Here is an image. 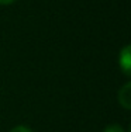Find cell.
<instances>
[{"label":"cell","instance_id":"1","mask_svg":"<svg viewBox=\"0 0 131 132\" xmlns=\"http://www.w3.org/2000/svg\"><path fill=\"white\" fill-rule=\"evenodd\" d=\"M118 68L124 73V76H131V46L124 45L118 53Z\"/></svg>","mask_w":131,"mask_h":132},{"label":"cell","instance_id":"2","mask_svg":"<svg viewBox=\"0 0 131 132\" xmlns=\"http://www.w3.org/2000/svg\"><path fill=\"white\" fill-rule=\"evenodd\" d=\"M117 101L126 111L131 110V81H127L121 86L117 93Z\"/></svg>","mask_w":131,"mask_h":132},{"label":"cell","instance_id":"3","mask_svg":"<svg viewBox=\"0 0 131 132\" xmlns=\"http://www.w3.org/2000/svg\"><path fill=\"white\" fill-rule=\"evenodd\" d=\"M103 132H126L124 128L118 124H111V125H107V127L103 129Z\"/></svg>","mask_w":131,"mask_h":132},{"label":"cell","instance_id":"4","mask_svg":"<svg viewBox=\"0 0 131 132\" xmlns=\"http://www.w3.org/2000/svg\"><path fill=\"white\" fill-rule=\"evenodd\" d=\"M10 132H34L31 128H28L27 125H16L14 128H11Z\"/></svg>","mask_w":131,"mask_h":132},{"label":"cell","instance_id":"5","mask_svg":"<svg viewBox=\"0 0 131 132\" xmlns=\"http://www.w3.org/2000/svg\"><path fill=\"white\" fill-rule=\"evenodd\" d=\"M16 2H17V0H0V6H10Z\"/></svg>","mask_w":131,"mask_h":132}]
</instances>
